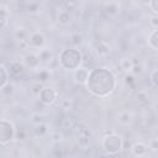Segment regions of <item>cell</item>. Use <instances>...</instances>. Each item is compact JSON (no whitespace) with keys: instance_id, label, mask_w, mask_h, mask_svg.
Here are the masks:
<instances>
[{"instance_id":"cell-1","label":"cell","mask_w":158,"mask_h":158,"mask_svg":"<svg viewBox=\"0 0 158 158\" xmlns=\"http://www.w3.org/2000/svg\"><path fill=\"white\" fill-rule=\"evenodd\" d=\"M86 89L98 98H106L116 89V77L109 68H94L89 73Z\"/></svg>"},{"instance_id":"cell-2","label":"cell","mask_w":158,"mask_h":158,"mask_svg":"<svg viewBox=\"0 0 158 158\" xmlns=\"http://www.w3.org/2000/svg\"><path fill=\"white\" fill-rule=\"evenodd\" d=\"M83 53L77 49L75 47L72 48H65L60 52L59 54V64L62 68L67 69V70H77L79 68H81L83 64Z\"/></svg>"},{"instance_id":"cell-3","label":"cell","mask_w":158,"mask_h":158,"mask_svg":"<svg viewBox=\"0 0 158 158\" xmlns=\"http://www.w3.org/2000/svg\"><path fill=\"white\" fill-rule=\"evenodd\" d=\"M101 147L107 154H116L123 148V141L121 136L116 133H109L102 137Z\"/></svg>"},{"instance_id":"cell-4","label":"cell","mask_w":158,"mask_h":158,"mask_svg":"<svg viewBox=\"0 0 158 158\" xmlns=\"http://www.w3.org/2000/svg\"><path fill=\"white\" fill-rule=\"evenodd\" d=\"M16 137V130L11 121L2 118L0 121V143L2 146L10 143Z\"/></svg>"},{"instance_id":"cell-5","label":"cell","mask_w":158,"mask_h":158,"mask_svg":"<svg viewBox=\"0 0 158 158\" xmlns=\"http://www.w3.org/2000/svg\"><path fill=\"white\" fill-rule=\"evenodd\" d=\"M38 98H40V101H41L42 104L49 106V105H52V104L56 102V100H57V91H56L53 88L44 86V88L42 89V91L40 93Z\"/></svg>"},{"instance_id":"cell-6","label":"cell","mask_w":158,"mask_h":158,"mask_svg":"<svg viewBox=\"0 0 158 158\" xmlns=\"http://www.w3.org/2000/svg\"><path fill=\"white\" fill-rule=\"evenodd\" d=\"M28 44L31 47H35V48H42L46 43V38L41 33V32H35L32 35H30L28 40H27Z\"/></svg>"},{"instance_id":"cell-7","label":"cell","mask_w":158,"mask_h":158,"mask_svg":"<svg viewBox=\"0 0 158 158\" xmlns=\"http://www.w3.org/2000/svg\"><path fill=\"white\" fill-rule=\"evenodd\" d=\"M89 70L86 68H79L74 72V80L78 83V84H83V85H86L88 83V79H89Z\"/></svg>"},{"instance_id":"cell-8","label":"cell","mask_w":158,"mask_h":158,"mask_svg":"<svg viewBox=\"0 0 158 158\" xmlns=\"http://www.w3.org/2000/svg\"><path fill=\"white\" fill-rule=\"evenodd\" d=\"M148 149L149 147L142 142H136L132 147H131V152L133 153V156L141 158V157H144L147 153H148Z\"/></svg>"},{"instance_id":"cell-9","label":"cell","mask_w":158,"mask_h":158,"mask_svg":"<svg viewBox=\"0 0 158 158\" xmlns=\"http://www.w3.org/2000/svg\"><path fill=\"white\" fill-rule=\"evenodd\" d=\"M25 65L31 68V69H36L40 63H41V59H40V56L38 54H35V53H30V54H26L25 56Z\"/></svg>"},{"instance_id":"cell-10","label":"cell","mask_w":158,"mask_h":158,"mask_svg":"<svg viewBox=\"0 0 158 158\" xmlns=\"http://www.w3.org/2000/svg\"><path fill=\"white\" fill-rule=\"evenodd\" d=\"M10 19V12L6 7V5H0V28L5 30L7 22Z\"/></svg>"},{"instance_id":"cell-11","label":"cell","mask_w":158,"mask_h":158,"mask_svg":"<svg viewBox=\"0 0 158 158\" xmlns=\"http://www.w3.org/2000/svg\"><path fill=\"white\" fill-rule=\"evenodd\" d=\"M78 142H79V146H80L81 148H84V149L89 146V143H90V133H89V131H88V130L83 128V130L79 132Z\"/></svg>"},{"instance_id":"cell-12","label":"cell","mask_w":158,"mask_h":158,"mask_svg":"<svg viewBox=\"0 0 158 158\" xmlns=\"http://www.w3.org/2000/svg\"><path fill=\"white\" fill-rule=\"evenodd\" d=\"M104 10H105V12H106L107 15L115 16V15H117L118 11H120V4L116 2V1H109V2L105 4Z\"/></svg>"},{"instance_id":"cell-13","label":"cell","mask_w":158,"mask_h":158,"mask_svg":"<svg viewBox=\"0 0 158 158\" xmlns=\"http://www.w3.org/2000/svg\"><path fill=\"white\" fill-rule=\"evenodd\" d=\"M23 72V65L20 63V62H11L10 63V67H9V73L10 75L12 77H19L21 73Z\"/></svg>"},{"instance_id":"cell-14","label":"cell","mask_w":158,"mask_h":158,"mask_svg":"<svg viewBox=\"0 0 158 158\" xmlns=\"http://www.w3.org/2000/svg\"><path fill=\"white\" fill-rule=\"evenodd\" d=\"M0 73H1V84H0V89L6 86L9 84V79H10V73H9V69L1 64L0 65Z\"/></svg>"},{"instance_id":"cell-15","label":"cell","mask_w":158,"mask_h":158,"mask_svg":"<svg viewBox=\"0 0 158 158\" xmlns=\"http://www.w3.org/2000/svg\"><path fill=\"white\" fill-rule=\"evenodd\" d=\"M148 44L151 48L158 51V28L153 30L148 36Z\"/></svg>"},{"instance_id":"cell-16","label":"cell","mask_w":158,"mask_h":158,"mask_svg":"<svg viewBox=\"0 0 158 158\" xmlns=\"http://www.w3.org/2000/svg\"><path fill=\"white\" fill-rule=\"evenodd\" d=\"M58 23L62 26H67L70 23V14L67 10H62L58 14Z\"/></svg>"},{"instance_id":"cell-17","label":"cell","mask_w":158,"mask_h":158,"mask_svg":"<svg viewBox=\"0 0 158 158\" xmlns=\"http://www.w3.org/2000/svg\"><path fill=\"white\" fill-rule=\"evenodd\" d=\"M96 52L99 56H107L110 53V46L104 42V41H100L98 44H96Z\"/></svg>"},{"instance_id":"cell-18","label":"cell","mask_w":158,"mask_h":158,"mask_svg":"<svg viewBox=\"0 0 158 158\" xmlns=\"http://www.w3.org/2000/svg\"><path fill=\"white\" fill-rule=\"evenodd\" d=\"M47 131H48L47 125L43 123V122L40 123V125H36L35 128H33V133H35V136H37V137H43V136L47 133Z\"/></svg>"},{"instance_id":"cell-19","label":"cell","mask_w":158,"mask_h":158,"mask_svg":"<svg viewBox=\"0 0 158 158\" xmlns=\"http://www.w3.org/2000/svg\"><path fill=\"white\" fill-rule=\"evenodd\" d=\"M120 68H121L122 70H125V72H131L132 68H133V60L130 59V58H123V59H121V62H120Z\"/></svg>"},{"instance_id":"cell-20","label":"cell","mask_w":158,"mask_h":158,"mask_svg":"<svg viewBox=\"0 0 158 158\" xmlns=\"http://www.w3.org/2000/svg\"><path fill=\"white\" fill-rule=\"evenodd\" d=\"M131 120H132V116L130 112H121L118 115V122L121 125H128L131 122Z\"/></svg>"},{"instance_id":"cell-21","label":"cell","mask_w":158,"mask_h":158,"mask_svg":"<svg viewBox=\"0 0 158 158\" xmlns=\"http://www.w3.org/2000/svg\"><path fill=\"white\" fill-rule=\"evenodd\" d=\"M52 57H53V54H52V52L49 49H42L40 52V59H41V62H48V60L52 59Z\"/></svg>"},{"instance_id":"cell-22","label":"cell","mask_w":158,"mask_h":158,"mask_svg":"<svg viewBox=\"0 0 158 158\" xmlns=\"http://www.w3.org/2000/svg\"><path fill=\"white\" fill-rule=\"evenodd\" d=\"M0 90H1V94H2V95H5V96H10V95L14 93V85L9 83L6 86L1 88Z\"/></svg>"},{"instance_id":"cell-23","label":"cell","mask_w":158,"mask_h":158,"mask_svg":"<svg viewBox=\"0 0 158 158\" xmlns=\"http://www.w3.org/2000/svg\"><path fill=\"white\" fill-rule=\"evenodd\" d=\"M31 121L35 123V126L36 125H40V123H42L43 122V117H42V115H40V114H32L31 115Z\"/></svg>"},{"instance_id":"cell-24","label":"cell","mask_w":158,"mask_h":158,"mask_svg":"<svg viewBox=\"0 0 158 158\" xmlns=\"http://www.w3.org/2000/svg\"><path fill=\"white\" fill-rule=\"evenodd\" d=\"M48 77H49V73H48L47 70H41V72L38 73V75H37V78H38V80H40V83L47 81Z\"/></svg>"},{"instance_id":"cell-25","label":"cell","mask_w":158,"mask_h":158,"mask_svg":"<svg viewBox=\"0 0 158 158\" xmlns=\"http://www.w3.org/2000/svg\"><path fill=\"white\" fill-rule=\"evenodd\" d=\"M151 81L153 83L154 86L158 88V69H154L152 72V74H151Z\"/></svg>"},{"instance_id":"cell-26","label":"cell","mask_w":158,"mask_h":158,"mask_svg":"<svg viewBox=\"0 0 158 158\" xmlns=\"http://www.w3.org/2000/svg\"><path fill=\"white\" fill-rule=\"evenodd\" d=\"M37 9H38L37 2H30L26 6V11H28V12H35V11H37Z\"/></svg>"},{"instance_id":"cell-27","label":"cell","mask_w":158,"mask_h":158,"mask_svg":"<svg viewBox=\"0 0 158 158\" xmlns=\"http://www.w3.org/2000/svg\"><path fill=\"white\" fill-rule=\"evenodd\" d=\"M137 99H138V101H141V102H146V101L148 100V95H147L146 91H138Z\"/></svg>"},{"instance_id":"cell-28","label":"cell","mask_w":158,"mask_h":158,"mask_svg":"<svg viewBox=\"0 0 158 158\" xmlns=\"http://www.w3.org/2000/svg\"><path fill=\"white\" fill-rule=\"evenodd\" d=\"M44 86H42L41 85V83H37V84H35L33 85V88H32V93L33 94H36V95H40V93L42 91V89H43Z\"/></svg>"},{"instance_id":"cell-29","label":"cell","mask_w":158,"mask_h":158,"mask_svg":"<svg viewBox=\"0 0 158 158\" xmlns=\"http://www.w3.org/2000/svg\"><path fill=\"white\" fill-rule=\"evenodd\" d=\"M149 7L153 12L158 14V0H151L149 1Z\"/></svg>"},{"instance_id":"cell-30","label":"cell","mask_w":158,"mask_h":158,"mask_svg":"<svg viewBox=\"0 0 158 158\" xmlns=\"http://www.w3.org/2000/svg\"><path fill=\"white\" fill-rule=\"evenodd\" d=\"M15 37L19 40V41H25V31L23 30H19L15 32Z\"/></svg>"},{"instance_id":"cell-31","label":"cell","mask_w":158,"mask_h":158,"mask_svg":"<svg viewBox=\"0 0 158 158\" xmlns=\"http://www.w3.org/2000/svg\"><path fill=\"white\" fill-rule=\"evenodd\" d=\"M81 41H83V37H81L80 35H74V36L72 37V43H73V44H80Z\"/></svg>"},{"instance_id":"cell-32","label":"cell","mask_w":158,"mask_h":158,"mask_svg":"<svg viewBox=\"0 0 158 158\" xmlns=\"http://www.w3.org/2000/svg\"><path fill=\"white\" fill-rule=\"evenodd\" d=\"M149 149H152V151H157V149H158V139H157V138L151 141V143H149Z\"/></svg>"},{"instance_id":"cell-33","label":"cell","mask_w":158,"mask_h":158,"mask_svg":"<svg viewBox=\"0 0 158 158\" xmlns=\"http://www.w3.org/2000/svg\"><path fill=\"white\" fill-rule=\"evenodd\" d=\"M133 74H139L141 72H142V67L139 65V64H133V68H132V70H131Z\"/></svg>"},{"instance_id":"cell-34","label":"cell","mask_w":158,"mask_h":158,"mask_svg":"<svg viewBox=\"0 0 158 158\" xmlns=\"http://www.w3.org/2000/svg\"><path fill=\"white\" fill-rule=\"evenodd\" d=\"M69 107H70V101H69L68 99L63 100V102H62V109H64V110H69Z\"/></svg>"},{"instance_id":"cell-35","label":"cell","mask_w":158,"mask_h":158,"mask_svg":"<svg viewBox=\"0 0 158 158\" xmlns=\"http://www.w3.org/2000/svg\"><path fill=\"white\" fill-rule=\"evenodd\" d=\"M27 46H30L28 42H27V40H25V41H20V42H19V47H20L21 49H26Z\"/></svg>"},{"instance_id":"cell-36","label":"cell","mask_w":158,"mask_h":158,"mask_svg":"<svg viewBox=\"0 0 158 158\" xmlns=\"http://www.w3.org/2000/svg\"><path fill=\"white\" fill-rule=\"evenodd\" d=\"M151 23L154 26V30H156V28H158V17H152Z\"/></svg>"},{"instance_id":"cell-37","label":"cell","mask_w":158,"mask_h":158,"mask_svg":"<svg viewBox=\"0 0 158 158\" xmlns=\"http://www.w3.org/2000/svg\"><path fill=\"white\" fill-rule=\"evenodd\" d=\"M125 79H126V83H127V84H131V83L133 81V77H132V75H126Z\"/></svg>"},{"instance_id":"cell-38","label":"cell","mask_w":158,"mask_h":158,"mask_svg":"<svg viewBox=\"0 0 158 158\" xmlns=\"http://www.w3.org/2000/svg\"><path fill=\"white\" fill-rule=\"evenodd\" d=\"M17 137H19V139H23V138H25V133H23V132H21V133H19V135H17Z\"/></svg>"}]
</instances>
